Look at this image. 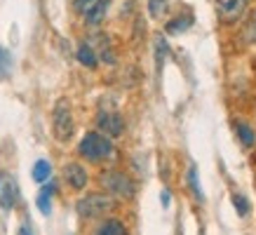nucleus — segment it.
<instances>
[{
	"label": "nucleus",
	"instance_id": "nucleus-1",
	"mask_svg": "<svg viewBox=\"0 0 256 235\" xmlns=\"http://www.w3.org/2000/svg\"><path fill=\"white\" fill-rule=\"evenodd\" d=\"M78 156L92 164H104L116 160L118 148L113 146V139L104 136L101 132H87L78 144Z\"/></svg>",
	"mask_w": 256,
	"mask_h": 235
},
{
	"label": "nucleus",
	"instance_id": "nucleus-2",
	"mask_svg": "<svg viewBox=\"0 0 256 235\" xmlns=\"http://www.w3.org/2000/svg\"><path fill=\"white\" fill-rule=\"evenodd\" d=\"M99 184L116 200H134V196H136V184L122 170H104L99 176Z\"/></svg>",
	"mask_w": 256,
	"mask_h": 235
},
{
	"label": "nucleus",
	"instance_id": "nucleus-3",
	"mask_svg": "<svg viewBox=\"0 0 256 235\" xmlns=\"http://www.w3.org/2000/svg\"><path fill=\"white\" fill-rule=\"evenodd\" d=\"M118 207V200L110 198L108 193H87L76 202V212H78L80 219H96L104 216Z\"/></svg>",
	"mask_w": 256,
	"mask_h": 235
},
{
	"label": "nucleus",
	"instance_id": "nucleus-4",
	"mask_svg": "<svg viewBox=\"0 0 256 235\" xmlns=\"http://www.w3.org/2000/svg\"><path fill=\"white\" fill-rule=\"evenodd\" d=\"M52 132L56 141H70L76 132V122H73V110L66 99H59L52 108Z\"/></svg>",
	"mask_w": 256,
	"mask_h": 235
},
{
	"label": "nucleus",
	"instance_id": "nucleus-5",
	"mask_svg": "<svg viewBox=\"0 0 256 235\" xmlns=\"http://www.w3.org/2000/svg\"><path fill=\"white\" fill-rule=\"evenodd\" d=\"M96 132H101L108 139H118L124 132V120L116 110H99L96 113Z\"/></svg>",
	"mask_w": 256,
	"mask_h": 235
},
{
	"label": "nucleus",
	"instance_id": "nucleus-6",
	"mask_svg": "<svg viewBox=\"0 0 256 235\" xmlns=\"http://www.w3.org/2000/svg\"><path fill=\"white\" fill-rule=\"evenodd\" d=\"M19 202V186L16 179L8 172H0V207L5 212L14 210V204Z\"/></svg>",
	"mask_w": 256,
	"mask_h": 235
},
{
	"label": "nucleus",
	"instance_id": "nucleus-7",
	"mask_svg": "<svg viewBox=\"0 0 256 235\" xmlns=\"http://www.w3.org/2000/svg\"><path fill=\"white\" fill-rule=\"evenodd\" d=\"M64 181H66L68 188H73V190H85L87 181H90V172H87V167L82 162L73 160V162L64 164Z\"/></svg>",
	"mask_w": 256,
	"mask_h": 235
},
{
	"label": "nucleus",
	"instance_id": "nucleus-8",
	"mask_svg": "<svg viewBox=\"0 0 256 235\" xmlns=\"http://www.w3.org/2000/svg\"><path fill=\"white\" fill-rule=\"evenodd\" d=\"M249 0H216V14L224 24H235L244 14Z\"/></svg>",
	"mask_w": 256,
	"mask_h": 235
},
{
	"label": "nucleus",
	"instance_id": "nucleus-9",
	"mask_svg": "<svg viewBox=\"0 0 256 235\" xmlns=\"http://www.w3.org/2000/svg\"><path fill=\"white\" fill-rule=\"evenodd\" d=\"M92 235H127V226L116 216H108V219H101L96 224Z\"/></svg>",
	"mask_w": 256,
	"mask_h": 235
},
{
	"label": "nucleus",
	"instance_id": "nucleus-10",
	"mask_svg": "<svg viewBox=\"0 0 256 235\" xmlns=\"http://www.w3.org/2000/svg\"><path fill=\"white\" fill-rule=\"evenodd\" d=\"M54 193H56V184L54 181H45L42 188H40L38 198H36V204H38V210L42 212L45 216L52 212V198H54Z\"/></svg>",
	"mask_w": 256,
	"mask_h": 235
},
{
	"label": "nucleus",
	"instance_id": "nucleus-11",
	"mask_svg": "<svg viewBox=\"0 0 256 235\" xmlns=\"http://www.w3.org/2000/svg\"><path fill=\"white\" fill-rule=\"evenodd\" d=\"M76 56H78V62L85 66V68H96L99 66V56H96V52H94V47L87 42V40H82L78 45V50H76Z\"/></svg>",
	"mask_w": 256,
	"mask_h": 235
},
{
	"label": "nucleus",
	"instance_id": "nucleus-12",
	"mask_svg": "<svg viewBox=\"0 0 256 235\" xmlns=\"http://www.w3.org/2000/svg\"><path fill=\"white\" fill-rule=\"evenodd\" d=\"M186 184H188V188H190V196H193L200 204L204 202V193H202V184H200V176H198V164H195V162L188 164Z\"/></svg>",
	"mask_w": 256,
	"mask_h": 235
},
{
	"label": "nucleus",
	"instance_id": "nucleus-13",
	"mask_svg": "<svg viewBox=\"0 0 256 235\" xmlns=\"http://www.w3.org/2000/svg\"><path fill=\"white\" fill-rule=\"evenodd\" d=\"M235 134H238V139H240V144L244 146V148H252L256 144V132H254V127L247 125V122H242V120H238L235 122Z\"/></svg>",
	"mask_w": 256,
	"mask_h": 235
},
{
	"label": "nucleus",
	"instance_id": "nucleus-14",
	"mask_svg": "<svg viewBox=\"0 0 256 235\" xmlns=\"http://www.w3.org/2000/svg\"><path fill=\"white\" fill-rule=\"evenodd\" d=\"M31 174H33V181H38V184H45V181H50V179H52V164H50V160H45V158L36 160Z\"/></svg>",
	"mask_w": 256,
	"mask_h": 235
},
{
	"label": "nucleus",
	"instance_id": "nucleus-15",
	"mask_svg": "<svg viewBox=\"0 0 256 235\" xmlns=\"http://www.w3.org/2000/svg\"><path fill=\"white\" fill-rule=\"evenodd\" d=\"M193 26V14L188 12V14H181V16H174V19H170V24H167V33H172V36H178V33L188 31Z\"/></svg>",
	"mask_w": 256,
	"mask_h": 235
},
{
	"label": "nucleus",
	"instance_id": "nucleus-16",
	"mask_svg": "<svg viewBox=\"0 0 256 235\" xmlns=\"http://www.w3.org/2000/svg\"><path fill=\"white\" fill-rule=\"evenodd\" d=\"M242 42L256 45V10L247 16V22H244V26H242Z\"/></svg>",
	"mask_w": 256,
	"mask_h": 235
},
{
	"label": "nucleus",
	"instance_id": "nucleus-17",
	"mask_svg": "<svg viewBox=\"0 0 256 235\" xmlns=\"http://www.w3.org/2000/svg\"><path fill=\"white\" fill-rule=\"evenodd\" d=\"M170 54V45L162 36H156V64H158V70H162L164 66V59Z\"/></svg>",
	"mask_w": 256,
	"mask_h": 235
},
{
	"label": "nucleus",
	"instance_id": "nucleus-18",
	"mask_svg": "<svg viewBox=\"0 0 256 235\" xmlns=\"http://www.w3.org/2000/svg\"><path fill=\"white\" fill-rule=\"evenodd\" d=\"M106 10H108V0H101L99 5H96V8H94L92 12L85 16L87 26H99L101 19H104V14H106Z\"/></svg>",
	"mask_w": 256,
	"mask_h": 235
},
{
	"label": "nucleus",
	"instance_id": "nucleus-19",
	"mask_svg": "<svg viewBox=\"0 0 256 235\" xmlns=\"http://www.w3.org/2000/svg\"><path fill=\"white\" fill-rule=\"evenodd\" d=\"M233 207H235V212L240 214V216H247L249 214V210H252V202H249V198L247 196H242V193H233Z\"/></svg>",
	"mask_w": 256,
	"mask_h": 235
},
{
	"label": "nucleus",
	"instance_id": "nucleus-20",
	"mask_svg": "<svg viewBox=\"0 0 256 235\" xmlns=\"http://www.w3.org/2000/svg\"><path fill=\"white\" fill-rule=\"evenodd\" d=\"M148 12L153 19H160L167 12V0H148Z\"/></svg>",
	"mask_w": 256,
	"mask_h": 235
},
{
	"label": "nucleus",
	"instance_id": "nucleus-21",
	"mask_svg": "<svg viewBox=\"0 0 256 235\" xmlns=\"http://www.w3.org/2000/svg\"><path fill=\"white\" fill-rule=\"evenodd\" d=\"M99 2L101 0H76L73 5H76V12H80L82 16H87L94 8H96V5H99Z\"/></svg>",
	"mask_w": 256,
	"mask_h": 235
},
{
	"label": "nucleus",
	"instance_id": "nucleus-22",
	"mask_svg": "<svg viewBox=\"0 0 256 235\" xmlns=\"http://www.w3.org/2000/svg\"><path fill=\"white\" fill-rule=\"evenodd\" d=\"M10 70H12V56H10L8 50L0 47V73H2V76H10Z\"/></svg>",
	"mask_w": 256,
	"mask_h": 235
},
{
	"label": "nucleus",
	"instance_id": "nucleus-23",
	"mask_svg": "<svg viewBox=\"0 0 256 235\" xmlns=\"http://www.w3.org/2000/svg\"><path fill=\"white\" fill-rule=\"evenodd\" d=\"M19 235H36L31 230V226H26V224H24V226H19Z\"/></svg>",
	"mask_w": 256,
	"mask_h": 235
},
{
	"label": "nucleus",
	"instance_id": "nucleus-24",
	"mask_svg": "<svg viewBox=\"0 0 256 235\" xmlns=\"http://www.w3.org/2000/svg\"><path fill=\"white\" fill-rule=\"evenodd\" d=\"M160 198H162V204H164V207H170V190H167V188L162 190V196H160Z\"/></svg>",
	"mask_w": 256,
	"mask_h": 235
}]
</instances>
